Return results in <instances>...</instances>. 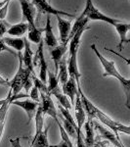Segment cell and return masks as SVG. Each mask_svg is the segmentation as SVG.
I'll return each instance as SVG.
<instances>
[{
	"instance_id": "1",
	"label": "cell",
	"mask_w": 130,
	"mask_h": 147,
	"mask_svg": "<svg viewBox=\"0 0 130 147\" xmlns=\"http://www.w3.org/2000/svg\"><path fill=\"white\" fill-rule=\"evenodd\" d=\"M91 49L93 50V52L95 53V55L97 56V58L99 59L101 65L103 66V69L105 71V73L103 74V77H113L115 78L119 82H120V84L122 85L125 92V96H126V107L127 109H130V82L128 79H125L124 77H122L120 75V73L117 70V66L113 61H111L109 59L106 58L105 56H103L102 54L99 52V50L97 49V47L95 44H92Z\"/></svg>"
},
{
	"instance_id": "2",
	"label": "cell",
	"mask_w": 130,
	"mask_h": 147,
	"mask_svg": "<svg viewBox=\"0 0 130 147\" xmlns=\"http://www.w3.org/2000/svg\"><path fill=\"white\" fill-rule=\"evenodd\" d=\"M83 17H86L89 21H101V22H105L110 25H115V23L120 22V20L117 19L111 18L109 16L103 14L102 12L99 10L98 8H96L95 5L93 4L92 0H86V3H85V8L82 11V13L80 14Z\"/></svg>"
},
{
	"instance_id": "3",
	"label": "cell",
	"mask_w": 130,
	"mask_h": 147,
	"mask_svg": "<svg viewBox=\"0 0 130 147\" xmlns=\"http://www.w3.org/2000/svg\"><path fill=\"white\" fill-rule=\"evenodd\" d=\"M94 118H97L102 124L107 125L111 130L115 131V134L117 137H119V132H123L125 134H130V129L128 125H124L119 122H117V121H115L113 119H112L110 116H108L107 114H105L103 111H101L98 107H97L95 111Z\"/></svg>"
},
{
	"instance_id": "4",
	"label": "cell",
	"mask_w": 130,
	"mask_h": 147,
	"mask_svg": "<svg viewBox=\"0 0 130 147\" xmlns=\"http://www.w3.org/2000/svg\"><path fill=\"white\" fill-rule=\"evenodd\" d=\"M32 5L34 6V8H36L38 14H47V15H54L56 17L60 16H65V17L68 18H75L74 14L68 13V12L59 10V9L54 8L53 6H51L46 0H32Z\"/></svg>"
},
{
	"instance_id": "5",
	"label": "cell",
	"mask_w": 130,
	"mask_h": 147,
	"mask_svg": "<svg viewBox=\"0 0 130 147\" xmlns=\"http://www.w3.org/2000/svg\"><path fill=\"white\" fill-rule=\"evenodd\" d=\"M39 94H40L39 105L43 116L45 115L50 116L56 122L59 119L58 113H57V108L55 107V104H54L53 100H52L51 95H49L47 92H39Z\"/></svg>"
},
{
	"instance_id": "6",
	"label": "cell",
	"mask_w": 130,
	"mask_h": 147,
	"mask_svg": "<svg viewBox=\"0 0 130 147\" xmlns=\"http://www.w3.org/2000/svg\"><path fill=\"white\" fill-rule=\"evenodd\" d=\"M44 42L43 39L39 42L38 49H37L36 56L34 57V62H38L39 66V78L38 79L43 82L44 84L47 85V72H48V66H47V62L45 60V56H44V49H43Z\"/></svg>"
},
{
	"instance_id": "7",
	"label": "cell",
	"mask_w": 130,
	"mask_h": 147,
	"mask_svg": "<svg viewBox=\"0 0 130 147\" xmlns=\"http://www.w3.org/2000/svg\"><path fill=\"white\" fill-rule=\"evenodd\" d=\"M11 105H16L18 107L22 108L23 111L25 112V114L27 115L28 121L27 124H29L31 122V120L34 118L35 113L37 111V108L39 106L38 102L32 101L31 99H25V100H15L13 102H11Z\"/></svg>"
},
{
	"instance_id": "8",
	"label": "cell",
	"mask_w": 130,
	"mask_h": 147,
	"mask_svg": "<svg viewBox=\"0 0 130 147\" xmlns=\"http://www.w3.org/2000/svg\"><path fill=\"white\" fill-rule=\"evenodd\" d=\"M77 52L78 51H74L70 54V57H68V64H67V68H68V77L72 78V79L75 80V82H76L77 88H80V87H81V84H80L81 74L79 72L78 64H77Z\"/></svg>"
},
{
	"instance_id": "9",
	"label": "cell",
	"mask_w": 130,
	"mask_h": 147,
	"mask_svg": "<svg viewBox=\"0 0 130 147\" xmlns=\"http://www.w3.org/2000/svg\"><path fill=\"white\" fill-rule=\"evenodd\" d=\"M20 3H21V7H22V12H23V17L27 21L28 30L37 28L36 25H35V21H34V17H35L34 6L32 5L28 0H20Z\"/></svg>"
},
{
	"instance_id": "10",
	"label": "cell",
	"mask_w": 130,
	"mask_h": 147,
	"mask_svg": "<svg viewBox=\"0 0 130 147\" xmlns=\"http://www.w3.org/2000/svg\"><path fill=\"white\" fill-rule=\"evenodd\" d=\"M92 125H93L94 129H96L99 132H100L101 137H103L104 139H106L107 141H110L111 143L113 144L115 147H125L123 144L120 142L119 137L115 136L112 130L104 127L103 125L99 124L98 122H93V121H92Z\"/></svg>"
},
{
	"instance_id": "11",
	"label": "cell",
	"mask_w": 130,
	"mask_h": 147,
	"mask_svg": "<svg viewBox=\"0 0 130 147\" xmlns=\"http://www.w3.org/2000/svg\"><path fill=\"white\" fill-rule=\"evenodd\" d=\"M58 20V28L59 32H60V41L61 44L63 45H67L68 42L70 41V30H72V24L70 21L65 20L62 17L58 16L56 17Z\"/></svg>"
},
{
	"instance_id": "12",
	"label": "cell",
	"mask_w": 130,
	"mask_h": 147,
	"mask_svg": "<svg viewBox=\"0 0 130 147\" xmlns=\"http://www.w3.org/2000/svg\"><path fill=\"white\" fill-rule=\"evenodd\" d=\"M23 40H25V47H23V53L22 55L23 65H25V69H27L32 75L35 76L34 69V52L31 50V47L27 37H23Z\"/></svg>"
},
{
	"instance_id": "13",
	"label": "cell",
	"mask_w": 130,
	"mask_h": 147,
	"mask_svg": "<svg viewBox=\"0 0 130 147\" xmlns=\"http://www.w3.org/2000/svg\"><path fill=\"white\" fill-rule=\"evenodd\" d=\"M62 91H63V93L70 99L72 106H74L75 97L78 94V88H77L76 82H75V80L72 79V78L68 77L67 82L64 84H62Z\"/></svg>"
},
{
	"instance_id": "14",
	"label": "cell",
	"mask_w": 130,
	"mask_h": 147,
	"mask_svg": "<svg viewBox=\"0 0 130 147\" xmlns=\"http://www.w3.org/2000/svg\"><path fill=\"white\" fill-rule=\"evenodd\" d=\"M117 30V32L119 34V49L122 50L123 49L124 44L129 43V39L127 38V34L129 32L130 25L128 23H121V21L119 23H115V25H113Z\"/></svg>"
},
{
	"instance_id": "15",
	"label": "cell",
	"mask_w": 130,
	"mask_h": 147,
	"mask_svg": "<svg viewBox=\"0 0 130 147\" xmlns=\"http://www.w3.org/2000/svg\"><path fill=\"white\" fill-rule=\"evenodd\" d=\"M74 112H75V120H76V127L77 129L81 130L82 127H83L85 121H86V113H85L83 106H82L81 100H80L79 94H77L75 97V101H74Z\"/></svg>"
},
{
	"instance_id": "16",
	"label": "cell",
	"mask_w": 130,
	"mask_h": 147,
	"mask_svg": "<svg viewBox=\"0 0 130 147\" xmlns=\"http://www.w3.org/2000/svg\"><path fill=\"white\" fill-rule=\"evenodd\" d=\"M43 32H45V37H44L43 42H45V44L49 48H53L57 45H59L58 43V39L56 38L55 34L53 32V28L51 25V20H50V16H47L46 19V26L43 28Z\"/></svg>"
},
{
	"instance_id": "17",
	"label": "cell",
	"mask_w": 130,
	"mask_h": 147,
	"mask_svg": "<svg viewBox=\"0 0 130 147\" xmlns=\"http://www.w3.org/2000/svg\"><path fill=\"white\" fill-rule=\"evenodd\" d=\"M68 50L67 45H63V44H60V45H57L53 48H49V52H50L51 58L54 62V65H55V75H57L59 71V64H60L61 60L63 59L64 55Z\"/></svg>"
},
{
	"instance_id": "18",
	"label": "cell",
	"mask_w": 130,
	"mask_h": 147,
	"mask_svg": "<svg viewBox=\"0 0 130 147\" xmlns=\"http://www.w3.org/2000/svg\"><path fill=\"white\" fill-rule=\"evenodd\" d=\"M11 96H12V92L10 90L8 92V95H7V97L5 98V102H4L1 107H0V139H1V137H2V134H3L6 118H7V115H8L9 107H10V105H11Z\"/></svg>"
},
{
	"instance_id": "19",
	"label": "cell",
	"mask_w": 130,
	"mask_h": 147,
	"mask_svg": "<svg viewBox=\"0 0 130 147\" xmlns=\"http://www.w3.org/2000/svg\"><path fill=\"white\" fill-rule=\"evenodd\" d=\"M85 136L84 142L87 147H93L95 144V134H94V127L92 125V120L87 119L84 123Z\"/></svg>"
},
{
	"instance_id": "20",
	"label": "cell",
	"mask_w": 130,
	"mask_h": 147,
	"mask_svg": "<svg viewBox=\"0 0 130 147\" xmlns=\"http://www.w3.org/2000/svg\"><path fill=\"white\" fill-rule=\"evenodd\" d=\"M48 130L49 127H47L45 129H43L40 132L38 136L34 137L30 147H50L48 139Z\"/></svg>"
},
{
	"instance_id": "21",
	"label": "cell",
	"mask_w": 130,
	"mask_h": 147,
	"mask_svg": "<svg viewBox=\"0 0 130 147\" xmlns=\"http://www.w3.org/2000/svg\"><path fill=\"white\" fill-rule=\"evenodd\" d=\"M28 30L27 23H19L14 26H10L7 30V34L11 36H23Z\"/></svg>"
},
{
	"instance_id": "22",
	"label": "cell",
	"mask_w": 130,
	"mask_h": 147,
	"mask_svg": "<svg viewBox=\"0 0 130 147\" xmlns=\"http://www.w3.org/2000/svg\"><path fill=\"white\" fill-rule=\"evenodd\" d=\"M2 40L8 47H10L13 50H17L21 52L23 50L25 47V40L23 38H19V37H2Z\"/></svg>"
},
{
	"instance_id": "23",
	"label": "cell",
	"mask_w": 130,
	"mask_h": 147,
	"mask_svg": "<svg viewBox=\"0 0 130 147\" xmlns=\"http://www.w3.org/2000/svg\"><path fill=\"white\" fill-rule=\"evenodd\" d=\"M58 69H60V71H58V73H57V78H58L59 82H61V84H64L68 79L67 60H66V59H62V60H61Z\"/></svg>"
},
{
	"instance_id": "24",
	"label": "cell",
	"mask_w": 130,
	"mask_h": 147,
	"mask_svg": "<svg viewBox=\"0 0 130 147\" xmlns=\"http://www.w3.org/2000/svg\"><path fill=\"white\" fill-rule=\"evenodd\" d=\"M58 118H60V119L62 120V124L61 125H62L64 130L67 132L68 136L70 137H72V138H74V139H76L77 127H74V125H72L70 122H68V121L66 120L65 118H63L61 115H58Z\"/></svg>"
},
{
	"instance_id": "25",
	"label": "cell",
	"mask_w": 130,
	"mask_h": 147,
	"mask_svg": "<svg viewBox=\"0 0 130 147\" xmlns=\"http://www.w3.org/2000/svg\"><path fill=\"white\" fill-rule=\"evenodd\" d=\"M44 116L41 112V109H40V105L37 108V111L35 113L34 116V120H35V134L34 136H37L40 132L43 130V127H44Z\"/></svg>"
},
{
	"instance_id": "26",
	"label": "cell",
	"mask_w": 130,
	"mask_h": 147,
	"mask_svg": "<svg viewBox=\"0 0 130 147\" xmlns=\"http://www.w3.org/2000/svg\"><path fill=\"white\" fill-rule=\"evenodd\" d=\"M43 28H34V30H28V35H27V40H30L31 42L36 44H39V42L42 40L41 34L43 32Z\"/></svg>"
},
{
	"instance_id": "27",
	"label": "cell",
	"mask_w": 130,
	"mask_h": 147,
	"mask_svg": "<svg viewBox=\"0 0 130 147\" xmlns=\"http://www.w3.org/2000/svg\"><path fill=\"white\" fill-rule=\"evenodd\" d=\"M59 111H60L61 116H62L63 118H65V119L67 120L68 122H70L72 125L76 127V123H75V121H74V117H72V116L70 115V111L67 110V109H65V108H63L62 106L60 105V104H59Z\"/></svg>"
},
{
	"instance_id": "28",
	"label": "cell",
	"mask_w": 130,
	"mask_h": 147,
	"mask_svg": "<svg viewBox=\"0 0 130 147\" xmlns=\"http://www.w3.org/2000/svg\"><path fill=\"white\" fill-rule=\"evenodd\" d=\"M29 98L31 99L32 101L35 102H40V94L39 91L37 89V87L35 85H32V87L30 88V94H29Z\"/></svg>"
},
{
	"instance_id": "29",
	"label": "cell",
	"mask_w": 130,
	"mask_h": 147,
	"mask_svg": "<svg viewBox=\"0 0 130 147\" xmlns=\"http://www.w3.org/2000/svg\"><path fill=\"white\" fill-rule=\"evenodd\" d=\"M4 51L8 52V53H10L11 55H13L15 57H18L17 52H16L15 50H13V49H11L10 47L7 46L6 44L4 43L3 40H2V38H1V39H0V53H1V52H4Z\"/></svg>"
},
{
	"instance_id": "30",
	"label": "cell",
	"mask_w": 130,
	"mask_h": 147,
	"mask_svg": "<svg viewBox=\"0 0 130 147\" xmlns=\"http://www.w3.org/2000/svg\"><path fill=\"white\" fill-rule=\"evenodd\" d=\"M76 146L77 147H87L86 144L84 142V137H83V134H82V131L81 130H78L77 129L76 131Z\"/></svg>"
},
{
	"instance_id": "31",
	"label": "cell",
	"mask_w": 130,
	"mask_h": 147,
	"mask_svg": "<svg viewBox=\"0 0 130 147\" xmlns=\"http://www.w3.org/2000/svg\"><path fill=\"white\" fill-rule=\"evenodd\" d=\"M5 22L6 21H0V39L4 36V34L7 32V30L10 27V25Z\"/></svg>"
},
{
	"instance_id": "32",
	"label": "cell",
	"mask_w": 130,
	"mask_h": 147,
	"mask_svg": "<svg viewBox=\"0 0 130 147\" xmlns=\"http://www.w3.org/2000/svg\"><path fill=\"white\" fill-rule=\"evenodd\" d=\"M9 3H10V2H6V3L0 8V21H4V19L6 18L7 12H8Z\"/></svg>"
},
{
	"instance_id": "33",
	"label": "cell",
	"mask_w": 130,
	"mask_h": 147,
	"mask_svg": "<svg viewBox=\"0 0 130 147\" xmlns=\"http://www.w3.org/2000/svg\"><path fill=\"white\" fill-rule=\"evenodd\" d=\"M10 143L12 147H23L22 144H21V138L20 137H17V138H12L10 139Z\"/></svg>"
},
{
	"instance_id": "34",
	"label": "cell",
	"mask_w": 130,
	"mask_h": 147,
	"mask_svg": "<svg viewBox=\"0 0 130 147\" xmlns=\"http://www.w3.org/2000/svg\"><path fill=\"white\" fill-rule=\"evenodd\" d=\"M0 85L1 86H8L10 87V80L8 79H5L2 76H0Z\"/></svg>"
},
{
	"instance_id": "35",
	"label": "cell",
	"mask_w": 130,
	"mask_h": 147,
	"mask_svg": "<svg viewBox=\"0 0 130 147\" xmlns=\"http://www.w3.org/2000/svg\"><path fill=\"white\" fill-rule=\"evenodd\" d=\"M50 147H70V146H68V144L66 141L62 140L60 143L55 144V145H50Z\"/></svg>"
},
{
	"instance_id": "36",
	"label": "cell",
	"mask_w": 130,
	"mask_h": 147,
	"mask_svg": "<svg viewBox=\"0 0 130 147\" xmlns=\"http://www.w3.org/2000/svg\"><path fill=\"white\" fill-rule=\"evenodd\" d=\"M93 147H104V143H101V142H99V143L94 144Z\"/></svg>"
},
{
	"instance_id": "37",
	"label": "cell",
	"mask_w": 130,
	"mask_h": 147,
	"mask_svg": "<svg viewBox=\"0 0 130 147\" xmlns=\"http://www.w3.org/2000/svg\"><path fill=\"white\" fill-rule=\"evenodd\" d=\"M5 3H6V2H4V1H1V2H0V8H1V7L3 6Z\"/></svg>"
},
{
	"instance_id": "38",
	"label": "cell",
	"mask_w": 130,
	"mask_h": 147,
	"mask_svg": "<svg viewBox=\"0 0 130 147\" xmlns=\"http://www.w3.org/2000/svg\"><path fill=\"white\" fill-rule=\"evenodd\" d=\"M2 1H4V2H10L11 0H2Z\"/></svg>"
}]
</instances>
